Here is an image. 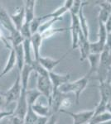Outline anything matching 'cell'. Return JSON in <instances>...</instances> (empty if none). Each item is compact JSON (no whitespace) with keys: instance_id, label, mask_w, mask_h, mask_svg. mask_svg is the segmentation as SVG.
Here are the masks:
<instances>
[{"instance_id":"9","label":"cell","mask_w":111,"mask_h":124,"mask_svg":"<svg viewBox=\"0 0 111 124\" xmlns=\"http://www.w3.org/2000/svg\"><path fill=\"white\" fill-rule=\"evenodd\" d=\"M69 53H66L64 55H62L61 58L60 59H57V60H54L52 58H50V57H42V56H40V58L38 59V62L42 65V66L46 70V71L49 73V72H51L53 71V70L58 65L63 61L64 59L66 58V55H68Z\"/></svg>"},{"instance_id":"7","label":"cell","mask_w":111,"mask_h":124,"mask_svg":"<svg viewBox=\"0 0 111 124\" xmlns=\"http://www.w3.org/2000/svg\"><path fill=\"white\" fill-rule=\"evenodd\" d=\"M0 26H2L6 30H8L10 34L17 31L14 27L11 17H10V15L7 12V10L3 8L1 3H0Z\"/></svg>"},{"instance_id":"16","label":"cell","mask_w":111,"mask_h":124,"mask_svg":"<svg viewBox=\"0 0 111 124\" xmlns=\"http://www.w3.org/2000/svg\"><path fill=\"white\" fill-rule=\"evenodd\" d=\"M33 72V67H32V65H24L23 70L19 72L20 78H21L22 89H27L29 78Z\"/></svg>"},{"instance_id":"10","label":"cell","mask_w":111,"mask_h":124,"mask_svg":"<svg viewBox=\"0 0 111 124\" xmlns=\"http://www.w3.org/2000/svg\"><path fill=\"white\" fill-rule=\"evenodd\" d=\"M10 17H11V20L13 22L15 28L17 31H19L22 26L23 25L24 21H25V12H24L23 4L17 7L13 14L10 15Z\"/></svg>"},{"instance_id":"14","label":"cell","mask_w":111,"mask_h":124,"mask_svg":"<svg viewBox=\"0 0 111 124\" xmlns=\"http://www.w3.org/2000/svg\"><path fill=\"white\" fill-rule=\"evenodd\" d=\"M16 65H17V60H16L15 52H14V50L13 48L12 50H10L9 58H8V61L5 64V66L3 69V70L1 71V73H0V79H2L7 74H9Z\"/></svg>"},{"instance_id":"31","label":"cell","mask_w":111,"mask_h":124,"mask_svg":"<svg viewBox=\"0 0 111 124\" xmlns=\"http://www.w3.org/2000/svg\"><path fill=\"white\" fill-rule=\"evenodd\" d=\"M21 35L23 36L24 39H30L32 37L31 30H30V23H24L23 25L19 30Z\"/></svg>"},{"instance_id":"30","label":"cell","mask_w":111,"mask_h":124,"mask_svg":"<svg viewBox=\"0 0 111 124\" xmlns=\"http://www.w3.org/2000/svg\"><path fill=\"white\" fill-rule=\"evenodd\" d=\"M88 3H89L88 2H82V1H80V0H75L73 5H72L71 8L70 10V13H73L75 15H78L79 11L81 8L82 6L87 5Z\"/></svg>"},{"instance_id":"29","label":"cell","mask_w":111,"mask_h":124,"mask_svg":"<svg viewBox=\"0 0 111 124\" xmlns=\"http://www.w3.org/2000/svg\"><path fill=\"white\" fill-rule=\"evenodd\" d=\"M42 20L41 19L40 17H35L33 21L30 23V30H31L32 36L38 31L40 25L42 24Z\"/></svg>"},{"instance_id":"5","label":"cell","mask_w":111,"mask_h":124,"mask_svg":"<svg viewBox=\"0 0 111 124\" xmlns=\"http://www.w3.org/2000/svg\"><path fill=\"white\" fill-rule=\"evenodd\" d=\"M70 17H71V25L69 30L71 31V48L72 50H75L78 48L80 33L81 32V30H80L78 16L70 13Z\"/></svg>"},{"instance_id":"43","label":"cell","mask_w":111,"mask_h":124,"mask_svg":"<svg viewBox=\"0 0 111 124\" xmlns=\"http://www.w3.org/2000/svg\"><path fill=\"white\" fill-rule=\"evenodd\" d=\"M106 111L109 112L111 114V105H109V104L106 105Z\"/></svg>"},{"instance_id":"22","label":"cell","mask_w":111,"mask_h":124,"mask_svg":"<svg viewBox=\"0 0 111 124\" xmlns=\"http://www.w3.org/2000/svg\"><path fill=\"white\" fill-rule=\"evenodd\" d=\"M42 96V93L37 89H31L26 90V99H27V105L32 107L34 103H37V99Z\"/></svg>"},{"instance_id":"4","label":"cell","mask_w":111,"mask_h":124,"mask_svg":"<svg viewBox=\"0 0 111 124\" xmlns=\"http://www.w3.org/2000/svg\"><path fill=\"white\" fill-rule=\"evenodd\" d=\"M60 112L70 116L73 119L72 124H88L94 115V109L85 110L79 113H71L67 110H60Z\"/></svg>"},{"instance_id":"25","label":"cell","mask_w":111,"mask_h":124,"mask_svg":"<svg viewBox=\"0 0 111 124\" xmlns=\"http://www.w3.org/2000/svg\"><path fill=\"white\" fill-rule=\"evenodd\" d=\"M37 117L38 115L36 114L33 112V110L32 109V108L28 106L27 113H26L23 119V124H35Z\"/></svg>"},{"instance_id":"45","label":"cell","mask_w":111,"mask_h":124,"mask_svg":"<svg viewBox=\"0 0 111 124\" xmlns=\"http://www.w3.org/2000/svg\"><path fill=\"white\" fill-rule=\"evenodd\" d=\"M107 104H109V105H111V99H110V102H109V103H107Z\"/></svg>"},{"instance_id":"40","label":"cell","mask_w":111,"mask_h":124,"mask_svg":"<svg viewBox=\"0 0 111 124\" xmlns=\"http://www.w3.org/2000/svg\"><path fill=\"white\" fill-rule=\"evenodd\" d=\"M104 26H105V28L107 32L111 33V15L110 16V17L108 18V20L106 21V23H104Z\"/></svg>"},{"instance_id":"38","label":"cell","mask_w":111,"mask_h":124,"mask_svg":"<svg viewBox=\"0 0 111 124\" xmlns=\"http://www.w3.org/2000/svg\"><path fill=\"white\" fill-rule=\"evenodd\" d=\"M7 105L6 103V99H5V97L3 95V93H0V111Z\"/></svg>"},{"instance_id":"24","label":"cell","mask_w":111,"mask_h":124,"mask_svg":"<svg viewBox=\"0 0 111 124\" xmlns=\"http://www.w3.org/2000/svg\"><path fill=\"white\" fill-rule=\"evenodd\" d=\"M8 39H9V41L11 43L12 47H15L18 45H21V44H23L24 40H25L23 37V36L21 35L19 31H16L15 32L10 34V37H8Z\"/></svg>"},{"instance_id":"41","label":"cell","mask_w":111,"mask_h":124,"mask_svg":"<svg viewBox=\"0 0 111 124\" xmlns=\"http://www.w3.org/2000/svg\"><path fill=\"white\" fill-rule=\"evenodd\" d=\"M105 47L108 48V50H110V51L111 52V33H109L108 36H107Z\"/></svg>"},{"instance_id":"26","label":"cell","mask_w":111,"mask_h":124,"mask_svg":"<svg viewBox=\"0 0 111 124\" xmlns=\"http://www.w3.org/2000/svg\"><path fill=\"white\" fill-rule=\"evenodd\" d=\"M60 20H62V17L61 18H51L50 20H48V21L45 22V23H42V24L40 25V27H39V29H38L37 32L40 33V34L44 33L45 31H47V30L51 28L52 25H53L56 22L60 21Z\"/></svg>"},{"instance_id":"13","label":"cell","mask_w":111,"mask_h":124,"mask_svg":"<svg viewBox=\"0 0 111 124\" xmlns=\"http://www.w3.org/2000/svg\"><path fill=\"white\" fill-rule=\"evenodd\" d=\"M24 12H25V21L24 23H30L34 19L35 16V5L37 1L35 0H27L24 1Z\"/></svg>"},{"instance_id":"39","label":"cell","mask_w":111,"mask_h":124,"mask_svg":"<svg viewBox=\"0 0 111 124\" xmlns=\"http://www.w3.org/2000/svg\"><path fill=\"white\" fill-rule=\"evenodd\" d=\"M48 120V117H40V116H38L37 121H36L35 124H46V122H47Z\"/></svg>"},{"instance_id":"44","label":"cell","mask_w":111,"mask_h":124,"mask_svg":"<svg viewBox=\"0 0 111 124\" xmlns=\"http://www.w3.org/2000/svg\"><path fill=\"white\" fill-rule=\"evenodd\" d=\"M101 124H111V119L109 120V121L105 122V123H101Z\"/></svg>"},{"instance_id":"35","label":"cell","mask_w":111,"mask_h":124,"mask_svg":"<svg viewBox=\"0 0 111 124\" xmlns=\"http://www.w3.org/2000/svg\"><path fill=\"white\" fill-rule=\"evenodd\" d=\"M70 104H71V101H70V99H68V98L64 97L63 99H62V101H61V104H60V110H66L70 106Z\"/></svg>"},{"instance_id":"32","label":"cell","mask_w":111,"mask_h":124,"mask_svg":"<svg viewBox=\"0 0 111 124\" xmlns=\"http://www.w3.org/2000/svg\"><path fill=\"white\" fill-rule=\"evenodd\" d=\"M106 105H107V103H105V102L100 100L97 106H96V108L94 109V115L93 116L101 114V113L106 112Z\"/></svg>"},{"instance_id":"12","label":"cell","mask_w":111,"mask_h":124,"mask_svg":"<svg viewBox=\"0 0 111 124\" xmlns=\"http://www.w3.org/2000/svg\"><path fill=\"white\" fill-rule=\"evenodd\" d=\"M78 47L80 48V61H84L85 60H86L89 56V55L90 54V41L89 39H86L84 37V35L82 32L80 33V39H79V45Z\"/></svg>"},{"instance_id":"20","label":"cell","mask_w":111,"mask_h":124,"mask_svg":"<svg viewBox=\"0 0 111 124\" xmlns=\"http://www.w3.org/2000/svg\"><path fill=\"white\" fill-rule=\"evenodd\" d=\"M14 50L16 55V60H17V67L18 70V72H20L23 70V68L25 65L24 61V54H23V44L18 45L15 47H13Z\"/></svg>"},{"instance_id":"8","label":"cell","mask_w":111,"mask_h":124,"mask_svg":"<svg viewBox=\"0 0 111 124\" xmlns=\"http://www.w3.org/2000/svg\"><path fill=\"white\" fill-rule=\"evenodd\" d=\"M49 79L51 82L53 91L58 90V89L64 84L69 82L70 79V74H66V75H60V74L55 73L54 71L49 72Z\"/></svg>"},{"instance_id":"11","label":"cell","mask_w":111,"mask_h":124,"mask_svg":"<svg viewBox=\"0 0 111 124\" xmlns=\"http://www.w3.org/2000/svg\"><path fill=\"white\" fill-rule=\"evenodd\" d=\"M31 41V46H32V50H33V59L34 61H38V59L40 58V50H41L42 46V42L43 41L42 37V35L40 33H35L30 38Z\"/></svg>"},{"instance_id":"21","label":"cell","mask_w":111,"mask_h":124,"mask_svg":"<svg viewBox=\"0 0 111 124\" xmlns=\"http://www.w3.org/2000/svg\"><path fill=\"white\" fill-rule=\"evenodd\" d=\"M83 8H84V6H82L81 8L79 11V13L77 16L79 18V22H80L81 32L86 39H89V27H88V23H87V21H86V18L85 17Z\"/></svg>"},{"instance_id":"18","label":"cell","mask_w":111,"mask_h":124,"mask_svg":"<svg viewBox=\"0 0 111 124\" xmlns=\"http://www.w3.org/2000/svg\"><path fill=\"white\" fill-rule=\"evenodd\" d=\"M23 49L24 54V61L25 65H31L33 62L34 59L32 56V46L30 39H25L23 42Z\"/></svg>"},{"instance_id":"27","label":"cell","mask_w":111,"mask_h":124,"mask_svg":"<svg viewBox=\"0 0 111 124\" xmlns=\"http://www.w3.org/2000/svg\"><path fill=\"white\" fill-rule=\"evenodd\" d=\"M32 67H33V72L37 74V75H41V76H47L49 75L47 71L42 66V65L37 61H33L32 63Z\"/></svg>"},{"instance_id":"6","label":"cell","mask_w":111,"mask_h":124,"mask_svg":"<svg viewBox=\"0 0 111 124\" xmlns=\"http://www.w3.org/2000/svg\"><path fill=\"white\" fill-rule=\"evenodd\" d=\"M26 90L27 89H22L21 95H20L18 100L17 101V106L15 108V110H13V115L17 116L22 119H24L26 113H27L28 105L26 99Z\"/></svg>"},{"instance_id":"28","label":"cell","mask_w":111,"mask_h":124,"mask_svg":"<svg viewBox=\"0 0 111 124\" xmlns=\"http://www.w3.org/2000/svg\"><path fill=\"white\" fill-rule=\"evenodd\" d=\"M69 30V28H50L49 30H47L46 31H45L44 33L41 34L42 39H46V38H49V37H52L53 35H55L56 33H59V32H63V31H66Z\"/></svg>"},{"instance_id":"33","label":"cell","mask_w":111,"mask_h":124,"mask_svg":"<svg viewBox=\"0 0 111 124\" xmlns=\"http://www.w3.org/2000/svg\"><path fill=\"white\" fill-rule=\"evenodd\" d=\"M0 41H1V42L3 43V45H4V46H5L6 48H8V49H9V50H12V49H13L11 43H10V41H9L8 37H5L4 33H3V31H2L1 26H0Z\"/></svg>"},{"instance_id":"34","label":"cell","mask_w":111,"mask_h":124,"mask_svg":"<svg viewBox=\"0 0 111 124\" xmlns=\"http://www.w3.org/2000/svg\"><path fill=\"white\" fill-rule=\"evenodd\" d=\"M9 124H23V120L13 114L9 117Z\"/></svg>"},{"instance_id":"46","label":"cell","mask_w":111,"mask_h":124,"mask_svg":"<svg viewBox=\"0 0 111 124\" xmlns=\"http://www.w3.org/2000/svg\"></svg>"},{"instance_id":"19","label":"cell","mask_w":111,"mask_h":124,"mask_svg":"<svg viewBox=\"0 0 111 124\" xmlns=\"http://www.w3.org/2000/svg\"><path fill=\"white\" fill-rule=\"evenodd\" d=\"M100 54H90L89 55L87 59L90 62V70L86 75L88 77H90V75L97 72L99 64H100Z\"/></svg>"},{"instance_id":"36","label":"cell","mask_w":111,"mask_h":124,"mask_svg":"<svg viewBox=\"0 0 111 124\" xmlns=\"http://www.w3.org/2000/svg\"><path fill=\"white\" fill-rule=\"evenodd\" d=\"M13 114V110L12 111H6V110H1L0 111V121L7 117H10Z\"/></svg>"},{"instance_id":"17","label":"cell","mask_w":111,"mask_h":124,"mask_svg":"<svg viewBox=\"0 0 111 124\" xmlns=\"http://www.w3.org/2000/svg\"><path fill=\"white\" fill-rule=\"evenodd\" d=\"M32 109L37 115L40 116V117H50L52 115L51 108H50L49 105H44L39 103H36L32 106Z\"/></svg>"},{"instance_id":"15","label":"cell","mask_w":111,"mask_h":124,"mask_svg":"<svg viewBox=\"0 0 111 124\" xmlns=\"http://www.w3.org/2000/svg\"><path fill=\"white\" fill-rule=\"evenodd\" d=\"M99 89L100 93V100L108 103L111 99V83L108 81L100 83Z\"/></svg>"},{"instance_id":"42","label":"cell","mask_w":111,"mask_h":124,"mask_svg":"<svg viewBox=\"0 0 111 124\" xmlns=\"http://www.w3.org/2000/svg\"><path fill=\"white\" fill-rule=\"evenodd\" d=\"M73 3H74V0H66V1H65V3H64L63 5H65L66 8L69 10V12H70L72 5H73Z\"/></svg>"},{"instance_id":"3","label":"cell","mask_w":111,"mask_h":124,"mask_svg":"<svg viewBox=\"0 0 111 124\" xmlns=\"http://www.w3.org/2000/svg\"><path fill=\"white\" fill-rule=\"evenodd\" d=\"M37 89L42 93V95L45 96L47 99V102L49 103L51 100L52 93H53V88H52L51 82L49 79V75L47 76L37 75Z\"/></svg>"},{"instance_id":"2","label":"cell","mask_w":111,"mask_h":124,"mask_svg":"<svg viewBox=\"0 0 111 124\" xmlns=\"http://www.w3.org/2000/svg\"><path fill=\"white\" fill-rule=\"evenodd\" d=\"M22 92V84H21V78H20V74L17 72V78L14 81L13 85L11 86V88L6 93H3L6 99V103L7 105L9 103H11L13 102H17Z\"/></svg>"},{"instance_id":"23","label":"cell","mask_w":111,"mask_h":124,"mask_svg":"<svg viewBox=\"0 0 111 124\" xmlns=\"http://www.w3.org/2000/svg\"><path fill=\"white\" fill-rule=\"evenodd\" d=\"M111 119V114L109 112H104V113L99 114L96 116H93L92 118L90 119V123L88 124H101Z\"/></svg>"},{"instance_id":"37","label":"cell","mask_w":111,"mask_h":124,"mask_svg":"<svg viewBox=\"0 0 111 124\" xmlns=\"http://www.w3.org/2000/svg\"><path fill=\"white\" fill-rule=\"evenodd\" d=\"M56 121H57V116L56 114H52L48 117L46 124H56Z\"/></svg>"},{"instance_id":"1","label":"cell","mask_w":111,"mask_h":124,"mask_svg":"<svg viewBox=\"0 0 111 124\" xmlns=\"http://www.w3.org/2000/svg\"><path fill=\"white\" fill-rule=\"evenodd\" d=\"M89 80H90V77L85 75L74 82H67V83L64 84L58 89V91L63 94L68 93H73L76 96V103L78 104L80 95L87 87Z\"/></svg>"}]
</instances>
